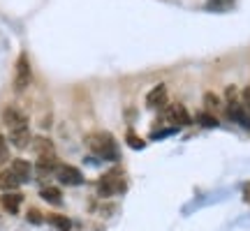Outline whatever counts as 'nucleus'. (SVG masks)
<instances>
[{"label":"nucleus","instance_id":"nucleus-12","mask_svg":"<svg viewBox=\"0 0 250 231\" xmlns=\"http://www.w3.org/2000/svg\"><path fill=\"white\" fill-rule=\"evenodd\" d=\"M61 164H58V160H56V155H46V157H37V171L42 173V176H46V173H56V169H58Z\"/></svg>","mask_w":250,"mask_h":231},{"label":"nucleus","instance_id":"nucleus-11","mask_svg":"<svg viewBox=\"0 0 250 231\" xmlns=\"http://www.w3.org/2000/svg\"><path fill=\"white\" fill-rule=\"evenodd\" d=\"M21 201H23V196L19 194V192H5V194L0 196V204H2V208L7 213H17Z\"/></svg>","mask_w":250,"mask_h":231},{"label":"nucleus","instance_id":"nucleus-1","mask_svg":"<svg viewBox=\"0 0 250 231\" xmlns=\"http://www.w3.org/2000/svg\"><path fill=\"white\" fill-rule=\"evenodd\" d=\"M86 146L90 148V153H95L98 157L107 162H116L118 160V143L116 139L111 136L109 132H93L86 136Z\"/></svg>","mask_w":250,"mask_h":231},{"label":"nucleus","instance_id":"nucleus-18","mask_svg":"<svg viewBox=\"0 0 250 231\" xmlns=\"http://www.w3.org/2000/svg\"><path fill=\"white\" fill-rule=\"evenodd\" d=\"M197 120H199V125H204V127H215V125H218V120H215L211 114H199Z\"/></svg>","mask_w":250,"mask_h":231},{"label":"nucleus","instance_id":"nucleus-3","mask_svg":"<svg viewBox=\"0 0 250 231\" xmlns=\"http://www.w3.org/2000/svg\"><path fill=\"white\" fill-rule=\"evenodd\" d=\"M30 79H33V72H30V62H28V56L21 54L17 60V67H14V90H26L30 86Z\"/></svg>","mask_w":250,"mask_h":231},{"label":"nucleus","instance_id":"nucleus-14","mask_svg":"<svg viewBox=\"0 0 250 231\" xmlns=\"http://www.w3.org/2000/svg\"><path fill=\"white\" fill-rule=\"evenodd\" d=\"M9 169L21 178V183H26L28 178H30V173H33V167H30V162H26V160H14Z\"/></svg>","mask_w":250,"mask_h":231},{"label":"nucleus","instance_id":"nucleus-15","mask_svg":"<svg viewBox=\"0 0 250 231\" xmlns=\"http://www.w3.org/2000/svg\"><path fill=\"white\" fill-rule=\"evenodd\" d=\"M40 196H42L44 201H49V204H54V206H58L62 201L61 190H56V187H44V190L40 192Z\"/></svg>","mask_w":250,"mask_h":231},{"label":"nucleus","instance_id":"nucleus-23","mask_svg":"<svg viewBox=\"0 0 250 231\" xmlns=\"http://www.w3.org/2000/svg\"><path fill=\"white\" fill-rule=\"evenodd\" d=\"M243 99H246V104H248V109H250V88L243 90Z\"/></svg>","mask_w":250,"mask_h":231},{"label":"nucleus","instance_id":"nucleus-16","mask_svg":"<svg viewBox=\"0 0 250 231\" xmlns=\"http://www.w3.org/2000/svg\"><path fill=\"white\" fill-rule=\"evenodd\" d=\"M234 0H206V9L211 12H225V9H232Z\"/></svg>","mask_w":250,"mask_h":231},{"label":"nucleus","instance_id":"nucleus-5","mask_svg":"<svg viewBox=\"0 0 250 231\" xmlns=\"http://www.w3.org/2000/svg\"><path fill=\"white\" fill-rule=\"evenodd\" d=\"M2 123L7 125L9 130H17V127H26L28 125V118L17 107H7L2 111Z\"/></svg>","mask_w":250,"mask_h":231},{"label":"nucleus","instance_id":"nucleus-17","mask_svg":"<svg viewBox=\"0 0 250 231\" xmlns=\"http://www.w3.org/2000/svg\"><path fill=\"white\" fill-rule=\"evenodd\" d=\"M51 224H56L61 231H70V220L62 215H51Z\"/></svg>","mask_w":250,"mask_h":231},{"label":"nucleus","instance_id":"nucleus-19","mask_svg":"<svg viewBox=\"0 0 250 231\" xmlns=\"http://www.w3.org/2000/svg\"><path fill=\"white\" fill-rule=\"evenodd\" d=\"M9 157V146H7V139L0 136V164H5Z\"/></svg>","mask_w":250,"mask_h":231},{"label":"nucleus","instance_id":"nucleus-21","mask_svg":"<svg viewBox=\"0 0 250 231\" xmlns=\"http://www.w3.org/2000/svg\"><path fill=\"white\" fill-rule=\"evenodd\" d=\"M28 220H30V222H35V224H40V222H42L40 211H35V208H33V211H28Z\"/></svg>","mask_w":250,"mask_h":231},{"label":"nucleus","instance_id":"nucleus-8","mask_svg":"<svg viewBox=\"0 0 250 231\" xmlns=\"http://www.w3.org/2000/svg\"><path fill=\"white\" fill-rule=\"evenodd\" d=\"M227 111H229V118H232V120H236V123L241 125V127H246V130H250V114L241 107V104L232 102Z\"/></svg>","mask_w":250,"mask_h":231},{"label":"nucleus","instance_id":"nucleus-13","mask_svg":"<svg viewBox=\"0 0 250 231\" xmlns=\"http://www.w3.org/2000/svg\"><path fill=\"white\" fill-rule=\"evenodd\" d=\"M33 151L37 153V157H46V155H54V143L44 139V136H37L33 139Z\"/></svg>","mask_w":250,"mask_h":231},{"label":"nucleus","instance_id":"nucleus-6","mask_svg":"<svg viewBox=\"0 0 250 231\" xmlns=\"http://www.w3.org/2000/svg\"><path fill=\"white\" fill-rule=\"evenodd\" d=\"M165 116H167V120H171L176 127L190 125V114L186 111V107H183V104H171V107H167Z\"/></svg>","mask_w":250,"mask_h":231},{"label":"nucleus","instance_id":"nucleus-9","mask_svg":"<svg viewBox=\"0 0 250 231\" xmlns=\"http://www.w3.org/2000/svg\"><path fill=\"white\" fill-rule=\"evenodd\" d=\"M9 143H14L17 148H26L30 143V130L26 127H17V130H9Z\"/></svg>","mask_w":250,"mask_h":231},{"label":"nucleus","instance_id":"nucleus-2","mask_svg":"<svg viewBox=\"0 0 250 231\" xmlns=\"http://www.w3.org/2000/svg\"><path fill=\"white\" fill-rule=\"evenodd\" d=\"M125 190V178L121 176V171H109L107 176L100 178L98 183V192L102 196H111V194H118Z\"/></svg>","mask_w":250,"mask_h":231},{"label":"nucleus","instance_id":"nucleus-20","mask_svg":"<svg viewBox=\"0 0 250 231\" xmlns=\"http://www.w3.org/2000/svg\"><path fill=\"white\" fill-rule=\"evenodd\" d=\"M127 141H130V146H132V148H144V141H142V139H137L132 132L127 134Z\"/></svg>","mask_w":250,"mask_h":231},{"label":"nucleus","instance_id":"nucleus-4","mask_svg":"<svg viewBox=\"0 0 250 231\" xmlns=\"http://www.w3.org/2000/svg\"><path fill=\"white\" fill-rule=\"evenodd\" d=\"M56 178L61 180L62 185H81L83 183V176L77 167H70V164H61L56 169Z\"/></svg>","mask_w":250,"mask_h":231},{"label":"nucleus","instance_id":"nucleus-10","mask_svg":"<svg viewBox=\"0 0 250 231\" xmlns=\"http://www.w3.org/2000/svg\"><path fill=\"white\" fill-rule=\"evenodd\" d=\"M19 185H21V178H19L12 169H7V171H2V173H0V190H5V192H14Z\"/></svg>","mask_w":250,"mask_h":231},{"label":"nucleus","instance_id":"nucleus-7","mask_svg":"<svg viewBox=\"0 0 250 231\" xmlns=\"http://www.w3.org/2000/svg\"><path fill=\"white\" fill-rule=\"evenodd\" d=\"M165 102H167V88H165L162 83H158V86L151 88V93L146 95V107L160 109V107H165Z\"/></svg>","mask_w":250,"mask_h":231},{"label":"nucleus","instance_id":"nucleus-22","mask_svg":"<svg viewBox=\"0 0 250 231\" xmlns=\"http://www.w3.org/2000/svg\"><path fill=\"white\" fill-rule=\"evenodd\" d=\"M204 102L208 104V107H215V104H218V99H215V95H206Z\"/></svg>","mask_w":250,"mask_h":231}]
</instances>
